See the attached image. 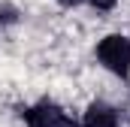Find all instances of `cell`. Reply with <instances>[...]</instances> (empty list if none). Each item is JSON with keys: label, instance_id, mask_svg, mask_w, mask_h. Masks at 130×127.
<instances>
[{"label": "cell", "instance_id": "cell-1", "mask_svg": "<svg viewBox=\"0 0 130 127\" xmlns=\"http://www.w3.org/2000/svg\"><path fill=\"white\" fill-rule=\"evenodd\" d=\"M97 58L106 64V70H112L115 76H127L130 73V39L121 33H112L106 39H100Z\"/></svg>", "mask_w": 130, "mask_h": 127}, {"label": "cell", "instance_id": "cell-2", "mask_svg": "<svg viewBox=\"0 0 130 127\" xmlns=\"http://www.w3.org/2000/svg\"><path fill=\"white\" fill-rule=\"evenodd\" d=\"M24 121H27V127H76L55 103H39V106L27 109Z\"/></svg>", "mask_w": 130, "mask_h": 127}, {"label": "cell", "instance_id": "cell-3", "mask_svg": "<svg viewBox=\"0 0 130 127\" xmlns=\"http://www.w3.org/2000/svg\"><path fill=\"white\" fill-rule=\"evenodd\" d=\"M85 127H118V115L112 106L106 103H94L85 112Z\"/></svg>", "mask_w": 130, "mask_h": 127}, {"label": "cell", "instance_id": "cell-4", "mask_svg": "<svg viewBox=\"0 0 130 127\" xmlns=\"http://www.w3.org/2000/svg\"><path fill=\"white\" fill-rule=\"evenodd\" d=\"M88 3H91V6H97V9H112L118 0H88Z\"/></svg>", "mask_w": 130, "mask_h": 127}, {"label": "cell", "instance_id": "cell-5", "mask_svg": "<svg viewBox=\"0 0 130 127\" xmlns=\"http://www.w3.org/2000/svg\"><path fill=\"white\" fill-rule=\"evenodd\" d=\"M61 3H64V6H76L79 0H61Z\"/></svg>", "mask_w": 130, "mask_h": 127}]
</instances>
